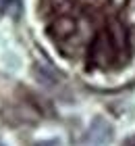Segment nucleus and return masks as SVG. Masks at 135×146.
Masks as SVG:
<instances>
[{
  "label": "nucleus",
  "mask_w": 135,
  "mask_h": 146,
  "mask_svg": "<svg viewBox=\"0 0 135 146\" xmlns=\"http://www.w3.org/2000/svg\"><path fill=\"white\" fill-rule=\"evenodd\" d=\"M114 54H117V46H114L110 34H98L96 40L92 44V54H90V61L98 67H108L112 61H114Z\"/></svg>",
  "instance_id": "1"
},
{
  "label": "nucleus",
  "mask_w": 135,
  "mask_h": 146,
  "mask_svg": "<svg viewBox=\"0 0 135 146\" xmlns=\"http://www.w3.org/2000/svg\"><path fill=\"white\" fill-rule=\"evenodd\" d=\"M33 77H36L38 84H42L44 88H50V90L60 84V75L50 67V65H44V63L33 65Z\"/></svg>",
  "instance_id": "2"
},
{
  "label": "nucleus",
  "mask_w": 135,
  "mask_h": 146,
  "mask_svg": "<svg viewBox=\"0 0 135 146\" xmlns=\"http://www.w3.org/2000/svg\"><path fill=\"white\" fill-rule=\"evenodd\" d=\"M108 34H110L114 46H117V50H123L127 46V42H129V38H127V34H125V25L121 23L119 19H112V21H110V25H108Z\"/></svg>",
  "instance_id": "3"
},
{
  "label": "nucleus",
  "mask_w": 135,
  "mask_h": 146,
  "mask_svg": "<svg viewBox=\"0 0 135 146\" xmlns=\"http://www.w3.org/2000/svg\"><path fill=\"white\" fill-rule=\"evenodd\" d=\"M50 31L52 36H60V38H67L71 34H75V21L69 17H58L56 21L50 25Z\"/></svg>",
  "instance_id": "4"
},
{
  "label": "nucleus",
  "mask_w": 135,
  "mask_h": 146,
  "mask_svg": "<svg viewBox=\"0 0 135 146\" xmlns=\"http://www.w3.org/2000/svg\"><path fill=\"white\" fill-rule=\"evenodd\" d=\"M4 13H9L13 19H19V13H21V0H9Z\"/></svg>",
  "instance_id": "5"
},
{
  "label": "nucleus",
  "mask_w": 135,
  "mask_h": 146,
  "mask_svg": "<svg viewBox=\"0 0 135 146\" xmlns=\"http://www.w3.org/2000/svg\"><path fill=\"white\" fill-rule=\"evenodd\" d=\"M33 146H56V142H38V144H33Z\"/></svg>",
  "instance_id": "6"
},
{
  "label": "nucleus",
  "mask_w": 135,
  "mask_h": 146,
  "mask_svg": "<svg viewBox=\"0 0 135 146\" xmlns=\"http://www.w3.org/2000/svg\"><path fill=\"white\" fill-rule=\"evenodd\" d=\"M129 40H131V44L135 46V29H133V34H131V38H129Z\"/></svg>",
  "instance_id": "7"
},
{
  "label": "nucleus",
  "mask_w": 135,
  "mask_h": 146,
  "mask_svg": "<svg viewBox=\"0 0 135 146\" xmlns=\"http://www.w3.org/2000/svg\"><path fill=\"white\" fill-rule=\"evenodd\" d=\"M0 146H2V144H0Z\"/></svg>",
  "instance_id": "8"
}]
</instances>
